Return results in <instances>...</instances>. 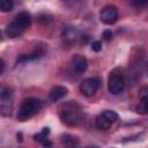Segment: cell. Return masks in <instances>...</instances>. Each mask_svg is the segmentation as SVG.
<instances>
[{"mask_svg": "<svg viewBox=\"0 0 148 148\" xmlns=\"http://www.w3.org/2000/svg\"><path fill=\"white\" fill-rule=\"evenodd\" d=\"M90 46H91V50L95 52H99L102 50V43L99 40H94Z\"/></svg>", "mask_w": 148, "mask_h": 148, "instance_id": "obj_18", "label": "cell"}, {"mask_svg": "<svg viewBox=\"0 0 148 148\" xmlns=\"http://www.w3.org/2000/svg\"><path fill=\"white\" fill-rule=\"evenodd\" d=\"M125 88V79L120 73H116L112 72L109 76V81H108V89L111 94L117 95L120 94Z\"/></svg>", "mask_w": 148, "mask_h": 148, "instance_id": "obj_3", "label": "cell"}, {"mask_svg": "<svg viewBox=\"0 0 148 148\" xmlns=\"http://www.w3.org/2000/svg\"><path fill=\"white\" fill-rule=\"evenodd\" d=\"M49 134H50V128L49 127H44L40 133L34 135V139H35V141L42 143L43 146H51V142L47 140V135Z\"/></svg>", "mask_w": 148, "mask_h": 148, "instance_id": "obj_10", "label": "cell"}, {"mask_svg": "<svg viewBox=\"0 0 148 148\" xmlns=\"http://www.w3.org/2000/svg\"><path fill=\"white\" fill-rule=\"evenodd\" d=\"M102 114H103L108 120H110L112 124L118 119V113H117L116 111H113V110H104V111L102 112Z\"/></svg>", "mask_w": 148, "mask_h": 148, "instance_id": "obj_15", "label": "cell"}, {"mask_svg": "<svg viewBox=\"0 0 148 148\" xmlns=\"http://www.w3.org/2000/svg\"><path fill=\"white\" fill-rule=\"evenodd\" d=\"M72 67L75 73L82 74L88 67V60L82 54H74L72 57Z\"/></svg>", "mask_w": 148, "mask_h": 148, "instance_id": "obj_6", "label": "cell"}, {"mask_svg": "<svg viewBox=\"0 0 148 148\" xmlns=\"http://www.w3.org/2000/svg\"><path fill=\"white\" fill-rule=\"evenodd\" d=\"M103 38L105 39V40H111L112 39V31L111 30H104L103 31Z\"/></svg>", "mask_w": 148, "mask_h": 148, "instance_id": "obj_19", "label": "cell"}, {"mask_svg": "<svg viewBox=\"0 0 148 148\" xmlns=\"http://www.w3.org/2000/svg\"><path fill=\"white\" fill-rule=\"evenodd\" d=\"M15 23L18 24L23 30H27L30 24H31V15L28 13V12H20L15 18H14Z\"/></svg>", "mask_w": 148, "mask_h": 148, "instance_id": "obj_7", "label": "cell"}, {"mask_svg": "<svg viewBox=\"0 0 148 148\" xmlns=\"http://www.w3.org/2000/svg\"><path fill=\"white\" fill-rule=\"evenodd\" d=\"M62 37L67 43H72L79 37V31H77V29H75L73 27H67L64 30Z\"/></svg>", "mask_w": 148, "mask_h": 148, "instance_id": "obj_11", "label": "cell"}, {"mask_svg": "<svg viewBox=\"0 0 148 148\" xmlns=\"http://www.w3.org/2000/svg\"><path fill=\"white\" fill-rule=\"evenodd\" d=\"M43 108V102L38 98H25L18 109V113H17V119L20 121H25L29 118L34 117L36 113H38Z\"/></svg>", "mask_w": 148, "mask_h": 148, "instance_id": "obj_2", "label": "cell"}, {"mask_svg": "<svg viewBox=\"0 0 148 148\" xmlns=\"http://www.w3.org/2000/svg\"><path fill=\"white\" fill-rule=\"evenodd\" d=\"M118 9L114 6H105L104 8H102V10L99 12V20L104 23V24H113L117 22L118 20Z\"/></svg>", "mask_w": 148, "mask_h": 148, "instance_id": "obj_5", "label": "cell"}, {"mask_svg": "<svg viewBox=\"0 0 148 148\" xmlns=\"http://www.w3.org/2000/svg\"><path fill=\"white\" fill-rule=\"evenodd\" d=\"M68 92V89L64 86H54L49 94V97L52 102H58L59 99H61L62 97H65Z\"/></svg>", "mask_w": 148, "mask_h": 148, "instance_id": "obj_8", "label": "cell"}, {"mask_svg": "<svg viewBox=\"0 0 148 148\" xmlns=\"http://www.w3.org/2000/svg\"><path fill=\"white\" fill-rule=\"evenodd\" d=\"M101 86V80L97 77H88L86 80H83L80 84V91L83 96L86 97H90L92 95L96 94V91L98 90Z\"/></svg>", "mask_w": 148, "mask_h": 148, "instance_id": "obj_4", "label": "cell"}, {"mask_svg": "<svg viewBox=\"0 0 148 148\" xmlns=\"http://www.w3.org/2000/svg\"><path fill=\"white\" fill-rule=\"evenodd\" d=\"M60 118L68 126H76L83 119V112L81 106L73 101H69L61 105L60 108Z\"/></svg>", "mask_w": 148, "mask_h": 148, "instance_id": "obj_1", "label": "cell"}, {"mask_svg": "<svg viewBox=\"0 0 148 148\" xmlns=\"http://www.w3.org/2000/svg\"><path fill=\"white\" fill-rule=\"evenodd\" d=\"M60 139H61V142L65 143L66 146H76V145H79L77 138H75L71 134H62L60 136Z\"/></svg>", "mask_w": 148, "mask_h": 148, "instance_id": "obj_13", "label": "cell"}, {"mask_svg": "<svg viewBox=\"0 0 148 148\" xmlns=\"http://www.w3.org/2000/svg\"><path fill=\"white\" fill-rule=\"evenodd\" d=\"M148 3V0H132V5L135 8H142Z\"/></svg>", "mask_w": 148, "mask_h": 148, "instance_id": "obj_17", "label": "cell"}, {"mask_svg": "<svg viewBox=\"0 0 148 148\" xmlns=\"http://www.w3.org/2000/svg\"><path fill=\"white\" fill-rule=\"evenodd\" d=\"M13 92H12V89L10 88H3L2 91H1V99L2 102H8L9 98L12 97Z\"/></svg>", "mask_w": 148, "mask_h": 148, "instance_id": "obj_16", "label": "cell"}, {"mask_svg": "<svg viewBox=\"0 0 148 148\" xmlns=\"http://www.w3.org/2000/svg\"><path fill=\"white\" fill-rule=\"evenodd\" d=\"M5 32H6V35H7L8 37L15 38V37H18L20 35H22V34L24 32V30H23L18 24H16L15 21H13V22H10V23L6 27Z\"/></svg>", "mask_w": 148, "mask_h": 148, "instance_id": "obj_9", "label": "cell"}, {"mask_svg": "<svg viewBox=\"0 0 148 148\" xmlns=\"http://www.w3.org/2000/svg\"><path fill=\"white\" fill-rule=\"evenodd\" d=\"M14 7V2L13 0H0V8H1V12L3 13H7V12H10Z\"/></svg>", "mask_w": 148, "mask_h": 148, "instance_id": "obj_14", "label": "cell"}, {"mask_svg": "<svg viewBox=\"0 0 148 148\" xmlns=\"http://www.w3.org/2000/svg\"><path fill=\"white\" fill-rule=\"evenodd\" d=\"M111 125H112V123H111L110 120H108L102 113L96 118V126H97V128H99V130H103V131L109 130V128L111 127Z\"/></svg>", "mask_w": 148, "mask_h": 148, "instance_id": "obj_12", "label": "cell"}]
</instances>
